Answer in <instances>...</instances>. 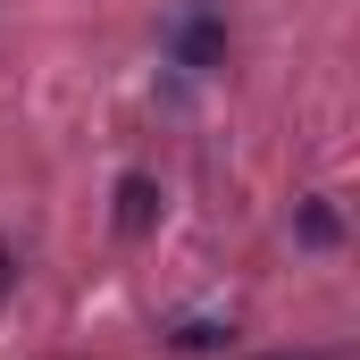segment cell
<instances>
[{
    "label": "cell",
    "instance_id": "cell-1",
    "mask_svg": "<svg viewBox=\"0 0 360 360\" xmlns=\"http://www.w3.org/2000/svg\"><path fill=\"white\" fill-rule=\"evenodd\" d=\"M151 210H160V184H151V176H126V184H117V226H126V235H143Z\"/></svg>",
    "mask_w": 360,
    "mask_h": 360
},
{
    "label": "cell",
    "instance_id": "cell-2",
    "mask_svg": "<svg viewBox=\"0 0 360 360\" xmlns=\"http://www.w3.org/2000/svg\"><path fill=\"white\" fill-rule=\"evenodd\" d=\"M176 51H184V68H210V59H218V25H210V17H184Z\"/></svg>",
    "mask_w": 360,
    "mask_h": 360
},
{
    "label": "cell",
    "instance_id": "cell-3",
    "mask_svg": "<svg viewBox=\"0 0 360 360\" xmlns=\"http://www.w3.org/2000/svg\"><path fill=\"white\" fill-rule=\"evenodd\" d=\"M335 235H344V226H335V210H327V201H310V210H302V243H335Z\"/></svg>",
    "mask_w": 360,
    "mask_h": 360
}]
</instances>
